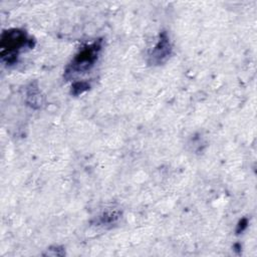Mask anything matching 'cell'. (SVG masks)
I'll list each match as a JSON object with an SVG mask.
<instances>
[{"label": "cell", "mask_w": 257, "mask_h": 257, "mask_svg": "<svg viewBox=\"0 0 257 257\" xmlns=\"http://www.w3.org/2000/svg\"><path fill=\"white\" fill-rule=\"evenodd\" d=\"M35 40L22 29L11 28L3 31L0 38V55L2 62L8 65L14 64L19 54L26 49L33 48Z\"/></svg>", "instance_id": "1"}, {"label": "cell", "mask_w": 257, "mask_h": 257, "mask_svg": "<svg viewBox=\"0 0 257 257\" xmlns=\"http://www.w3.org/2000/svg\"><path fill=\"white\" fill-rule=\"evenodd\" d=\"M102 40L97 39L90 44L82 47L72 58L70 63L66 66L64 77L69 79L75 75L88 72L96 62L101 51Z\"/></svg>", "instance_id": "2"}, {"label": "cell", "mask_w": 257, "mask_h": 257, "mask_svg": "<svg viewBox=\"0 0 257 257\" xmlns=\"http://www.w3.org/2000/svg\"><path fill=\"white\" fill-rule=\"evenodd\" d=\"M173 52L170 37L166 31H162L155 46L150 50L148 62L151 65H162L171 57Z\"/></svg>", "instance_id": "3"}, {"label": "cell", "mask_w": 257, "mask_h": 257, "mask_svg": "<svg viewBox=\"0 0 257 257\" xmlns=\"http://www.w3.org/2000/svg\"><path fill=\"white\" fill-rule=\"evenodd\" d=\"M26 102L33 108H40L44 102V97L36 81L31 82L26 88Z\"/></svg>", "instance_id": "4"}, {"label": "cell", "mask_w": 257, "mask_h": 257, "mask_svg": "<svg viewBox=\"0 0 257 257\" xmlns=\"http://www.w3.org/2000/svg\"><path fill=\"white\" fill-rule=\"evenodd\" d=\"M120 218L119 211H108L97 216L94 219V225L97 226H111L115 224Z\"/></svg>", "instance_id": "5"}, {"label": "cell", "mask_w": 257, "mask_h": 257, "mask_svg": "<svg viewBox=\"0 0 257 257\" xmlns=\"http://www.w3.org/2000/svg\"><path fill=\"white\" fill-rule=\"evenodd\" d=\"M87 89H89V83L88 82H86V81H75L71 85L70 93L72 95L77 96V95L83 93L84 91H86Z\"/></svg>", "instance_id": "6"}, {"label": "cell", "mask_w": 257, "mask_h": 257, "mask_svg": "<svg viewBox=\"0 0 257 257\" xmlns=\"http://www.w3.org/2000/svg\"><path fill=\"white\" fill-rule=\"evenodd\" d=\"M248 226V219L247 218H243L239 221L238 225H237V229H236V233L237 234H240L242 233Z\"/></svg>", "instance_id": "7"}]
</instances>
